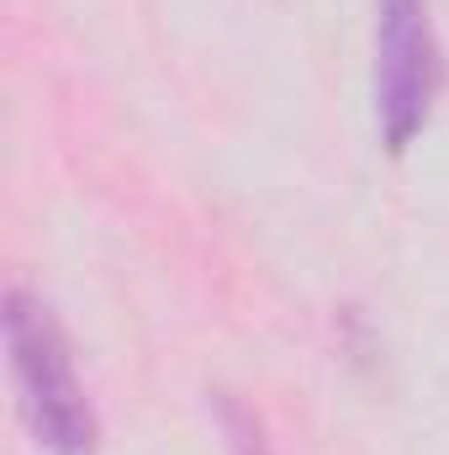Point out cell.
I'll return each instance as SVG.
<instances>
[{
  "label": "cell",
  "mask_w": 449,
  "mask_h": 455,
  "mask_svg": "<svg viewBox=\"0 0 449 455\" xmlns=\"http://www.w3.org/2000/svg\"><path fill=\"white\" fill-rule=\"evenodd\" d=\"M5 349L27 429L48 455H96V413L75 376V355L43 297L5 291Z\"/></svg>",
  "instance_id": "obj_1"
},
{
  "label": "cell",
  "mask_w": 449,
  "mask_h": 455,
  "mask_svg": "<svg viewBox=\"0 0 449 455\" xmlns=\"http://www.w3.org/2000/svg\"><path fill=\"white\" fill-rule=\"evenodd\" d=\"M445 59L429 0H375V127L391 154H407L439 101Z\"/></svg>",
  "instance_id": "obj_2"
}]
</instances>
